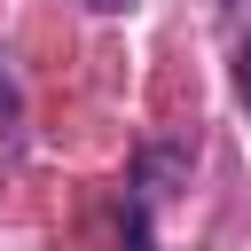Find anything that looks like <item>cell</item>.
<instances>
[{
  "instance_id": "cell-1",
  "label": "cell",
  "mask_w": 251,
  "mask_h": 251,
  "mask_svg": "<svg viewBox=\"0 0 251 251\" xmlns=\"http://www.w3.org/2000/svg\"><path fill=\"white\" fill-rule=\"evenodd\" d=\"M16 102H24V94H16V71L0 63V126H16Z\"/></svg>"
},
{
  "instance_id": "cell-2",
  "label": "cell",
  "mask_w": 251,
  "mask_h": 251,
  "mask_svg": "<svg viewBox=\"0 0 251 251\" xmlns=\"http://www.w3.org/2000/svg\"><path fill=\"white\" fill-rule=\"evenodd\" d=\"M235 94H243V110H251V39L235 47Z\"/></svg>"
},
{
  "instance_id": "cell-3",
  "label": "cell",
  "mask_w": 251,
  "mask_h": 251,
  "mask_svg": "<svg viewBox=\"0 0 251 251\" xmlns=\"http://www.w3.org/2000/svg\"><path fill=\"white\" fill-rule=\"evenodd\" d=\"M94 8H126V0H94Z\"/></svg>"
},
{
  "instance_id": "cell-4",
  "label": "cell",
  "mask_w": 251,
  "mask_h": 251,
  "mask_svg": "<svg viewBox=\"0 0 251 251\" xmlns=\"http://www.w3.org/2000/svg\"><path fill=\"white\" fill-rule=\"evenodd\" d=\"M227 8H251V0H227Z\"/></svg>"
}]
</instances>
